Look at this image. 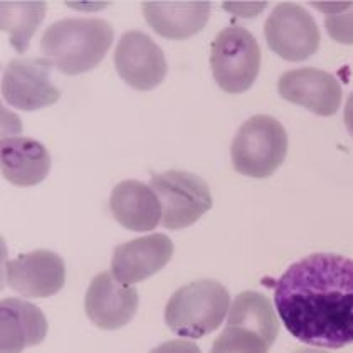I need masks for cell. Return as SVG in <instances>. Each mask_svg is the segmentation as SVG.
I'll use <instances>...</instances> for the list:
<instances>
[{"mask_svg": "<svg viewBox=\"0 0 353 353\" xmlns=\"http://www.w3.org/2000/svg\"><path fill=\"white\" fill-rule=\"evenodd\" d=\"M274 305L288 332L303 343H353V261L330 252L299 259L276 281Z\"/></svg>", "mask_w": 353, "mask_h": 353, "instance_id": "6da1fadb", "label": "cell"}, {"mask_svg": "<svg viewBox=\"0 0 353 353\" xmlns=\"http://www.w3.org/2000/svg\"><path fill=\"white\" fill-rule=\"evenodd\" d=\"M44 14V2H2V30L9 34L15 51L24 52L28 49Z\"/></svg>", "mask_w": 353, "mask_h": 353, "instance_id": "d6986e66", "label": "cell"}, {"mask_svg": "<svg viewBox=\"0 0 353 353\" xmlns=\"http://www.w3.org/2000/svg\"><path fill=\"white\" fill-rule=\"evenodd\" d=\"M113 36L114 30L105 19H63L46 29L41 51L64 74H83L101 63Z\"/></svg>", "mask_w": 353, "mask_h": 353, "instance_id": "7a4b0ae2", "label": "cell"}, {"mask_svg": "<svg viewBox=\"0 0 353 353\" xmlns=\"http://www.w3.org/2000/svg\"><path fill=\"white\" fill-rule=\"evenodd\" d=\"M288 153L285 126L270 114H256L243 123L231 147L234 170L252 179H266L281 167Z\"/></svg>", "mask_w": 353, "mask_h": 353, "instance_id": "277c9868", "label": "cell"}, {"mask_svg": "<svg viewBox=\"0 0 353 353\" xmlns=\"http://www.w3.org/2000/svg\"><path fill=\"white\" fill-rule=\"evenodd\" d=\"M150 353H202L201 348L189 340H170L153 348Z\"/></svg>", "mask_w": 353, "mask_h": 353, "instance_id": "7402d4cb", "label": "cell"}, {"mask_svg": "<svg viewBox=\"0 0 353 353\" xmlns=\"http://www.w3.org/2000/svg\"><path fill=\"white\" fill-rule=\"evenodd\" d=\"M150 187L162 205V225L172 231L189 228L212 209L209 185L195 174L163 172L153 176Z\"/></svg>", "mask_w": 353, "mask_h": 353, "instance_id": "8992f818", "label": "cell"}, {"mask_svg": "<svg viewBox=\"0 0 353 353\" xmlns=\"http://www.w3.org/2000/svg\"><path fill=\"white\" fill-rule=\"evenodd\" d=\"M2 350L0 353H22L26 347H36L48 335V320L32 303L24 299H2Z\"/></svg>", "mask_w": 353, "mask_h": 353, "instance_id": "2e32d148", "label": "cell"}, {"mask_svg": "<svg viewBox=\"0 0 353 353\" xmlns=\"http://www.w3.org/2000/svg\"><path fill=\"white\" fill-rule=\"evenodd\" d=\"M52 66L54 64L44 57H19L10 61L2 78L6 101L22 111H36L54 105L61 93L51 81Z\"/></svg>", "mask_w": 353, "mask_h": 353, "instance_id": "ba28073f", "label": "cell"}, {"mask_svg": "<svg viewBox=\"0 0 353 353\" xmlns=\"http://www.w3.org/2000/svg\"><path fill=\"white\" fill-rule=\"evenodd\" d=\"M174 256V243L165 234L138 237L118 245L111 259V272L123 285H137L157 274Z\"/></svg>", "mask_w": 353, "mask_h": 353, "instance_id": "4fadbf2b", "label": "cell"}, {"mask_svg": "<svg viewBox=\"0 0 353 353\" xmlns=\"http://www.w3.org/2000/svg\"><path fill=\"white\" fill-rule=\"evenodd\" d=\"M7 285L28 298H49L59 293L66 281V266L52 251H34L9 261Z\"/></svg>", "mask_w": 353, "mask_h": 353, "instance_id": "7c38bea8", "label": "cell"}, {"mask_svg": "<svg viewBox=\"0 0 353 353\" xmlns=\"http://www.w3.org/2000/svg\"><path fill=\"white\" fill-rule=\"evenodd\" d=\"M231 308L225 286L214 279H201L176 290L165 308V321L172 332L185 339H202L216 332Z\"/></svg>", "mask_w": 353, "mask_h": 353, "instance_id": "3957f363", "label": "cell"}, {"mask_svg": "<svg viewBox=\"0 0 353 353\" xmlns=\"http://www.w3.org/2000/svg\"><path fill=\"white\" fill-rule=\"evenodd\" d=\"M270 345L258 333L241 326H228L214 341L210 353H268Z\"/></svg>", "mask_w": 353, "mask_h": 353, "instance_id": "ffe728a7", "label": "cell"}, {"mask_svg": "<svg viewBox=\"0 0 353 353\" xmlns=\"http://www.w3.org/2000/svg\"><path fill=\"white\" fill-rule=\"evenodd\" d=\"M2 175L17 187L41 183L51 170L48 148L34 138L7 137L0 145Z\"/></svg>", "mask_w": 353, "mask_h": 353, "instance_id": "9a60e30c", "label": "cell"}, {"mask_svg": "<svg viewBox=\"0 0 353 353\" xmlns=\"http://www.w3.org/2000/svg\"><path fill=\"white\" fill-rule=\"evenodd\" d=\"M214 79L228 93H244L258 79L261 49L256 37L241 26H229L217 34L210 51Z\"/></svg>", "mask_w": 353, "mask_h": 353, "instance_id": "5b68a950", "label": "cell"}, {"mask_svg": "<svg viewBox=\"0 0 353 353\" xmlns=\"http://www.w3.org/2000/svg\"><path fill=\"white\" fill-rule=\"evenodd\" d=\"M345 125H347L348 133L353 137V93L348 96L347 106H345Z\"/></svg>", "mask_w": 353, "mask_h": 353, "instance_id": "603a6c76", "label": "cell"}, {"mask_svg": "<svg viewBox=\"0 0 353 353\" xmlns=\"http://www.w3.org/2000/svg\"><path fill=\"white\" fill-rule=\"evenodd\" d=\"M228 326H241L251 330L266 341L274 343L279 333V320L272 308L271 299L258 291H244L232 301L228 313Z\"/></svg>", "mask_w": 353, "mask_h": 353, "instance_id": "ac0fdd59", "label": "cell"}, {"mask_svg": "<svg viewBox=\"0 0 353 353\" xmlns=\"http://www.w3.org/2000/svg\"><path fill=\"white\" fill-rule=\"evenodd\" d=\"M113 217L130 231L148 232L162 224V205L152 187L138 180L120 182L111 192Z\"/></svg>", "mask_w": 353, "mask_h": 353, "instance_id": "5bb4252c", "label": "cell"}, {"mask_svg": "<svg viewBox=\"0 0 353 353\" xmlns=\"http://www.w3.org/2000/svg\"><path fill=\"white\" fill-rule=\"evenodd\" d=\"M148 26L168 39H189L205 28L210 15L209 2H145Z\"/></svg>", "mask_w": 353, "mask_h": 353, "instance_id": "e0dca14e", "label": "cell"}, {"mask_svg": "<svg viewBox=\"0 0 353 353\" xmlns=\"http://www.w3.org/2000/svg\"><path fill=\"white\" fill-rule=\"evenodd\" d=\"M84 308L98 328L118 330L135 316L138 293L133 286L118 281L111 271L99 272L88 288Z\"/></svg>", "mask_w": 353, "mask_h": 353, "instance_id": "8fae6325", "label": "cell"}, {"mask_svg": "<svg viewBox=\"0 0 353 353\" xmlns=\"http://www.w3.org/2000/svg\"><path fill=\"white\" fill-rule=\"evenodd\" d=\"M114 66L126 84L138 91H150L167 76L163 51L141 30H128L114 51Z\"/></svg>", "mask_w": 353, "mask_h": 353, "instance_id": "9c48e42d", "label": "cell"}, {"mask_svg": "<svg viewBox=\"0 0 353 353\" xmlns=\"http://www.w3.org/2000/svg\"><path fill=\"white\" fill-rule=\"evenodd\" d=\"M278 93L320 117L335 114L341 103V86L335 76L316 68L286 71L278 81Z\"/></svg>", "mask_w": 353, "mask_h": 353, "instance_id": "30bf717a", "label": "cell"}, {"mask_svg": "<svg viewBox=\"0 0 353 353\" xmlns=\"http://www.w3.org/2000/svg\"><path fill=\"white\" fill-rule=\"evenodd\" d=\"M314 6L326 12L325 26L330 37L340 44H353V3L330 2L321 6L320 2H316Z\"/></svg>", "mask_w": 353, "mask_h": 353, "instance_id": "44dd1931", "label": "cell"}, {"mask_svg": "<svg viewBox=\"0 0 353 353\" xmlns=\"http://www.w3.org/2000/svg\"><path fill=\"white\" fill-rule=\"evenodd\" d=\"M268 46L283 59L296 63L320 48V30L312 14L298 3H279L264 24Z\"/></svg>", "mask_w": 353, "mask_h": 353, "instance_id": "52a82bcc", "label": "cell"}, {"mask_svg": "<svg viewBox=\"0 0 353 353\" xmlns=\"http://www.w3.org/2000/svg\"><path fill=\"white\" fill-rule=\"evenodd\" d=\"M294 353H326L323 350H316V348H299Z\"/></svg>", "mask_w": 353, "mask_h": 353, "instance_id": "cb8c5ba5", "label": "cell"}]
</instances>
